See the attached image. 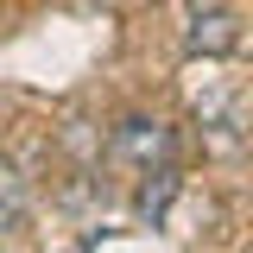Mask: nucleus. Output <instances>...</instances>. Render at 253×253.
Wrapping results in <instances>:
<instances>
[{"label": "nucleus", "instance_id": "obj_4", "mask_svg": "<svg viewBox=\"0 0 253 253\" xmlns=\"http://www.w3.org/2000/svg\"><path fill=\"white\" fill-rule=\"evenodd\" d=\"M177 184H184V177H177L171 165H152V171H146V184H139V215H146V221H165Z\"/></svg>", "mask_w": 253, "mask_h": 253}, {"label": "nucleus", "instance_id": "obj_5", "mask_svg": "<svg viewBox=\"0 0 253 253\" xmlns=\"http://www.w3.org/2000/svg\"><path fill=\"white\" fill-rule=\"evenodd\" d=\"M26 203H32V190H26V177L0 165V234H13V228L26 221Z\"/></svg>", "mask_w": 253, "mask_h": 253}, {"label": "nucleus", "instance_id": "obj_2", "mask_svg": "<svg viewBox=\"0 0 253 253\" xmlns=\"http://www.w3.org/2000/svg\"><path fill=\"white\" fill-rule=\"evenodd\" d=\"M184 44L196 57H234L241 51V13L228 0H190L184 6Z\"/></svg>", "mask_w": 253, "mask_h": 253}, {"label": "nucleus", "instance_id": "obj_3", "mask_svg": "<svg viewBox=\"0 0 253 253\" xmlns=\"http://www.w3.org/2000/svg\"><path fill=\"white\" fill-rule=\"evenodd\" d=\"M196 114H203V139H209L221 158L241 152L247 133H241V101H234V95H209V101H196Z\"/></svg>", "mask_w": 253, "mask_h": 253}, {"label": "nucleus", "instance_id": "obj_1", "mask_svg": "<svg viewBox=\"0 0 253 253\" xmlns=\"http://www.w3.org/2000/svg\"><path fill=\"white\" fill-rule=\"evenodd\" d=\"M177 152V133L158 121V114H126L114 133H108V158L126 165V171H152V165H171Z\"/></svg>", "mask_w": 253, "mask_h": 253}]
</instances>
